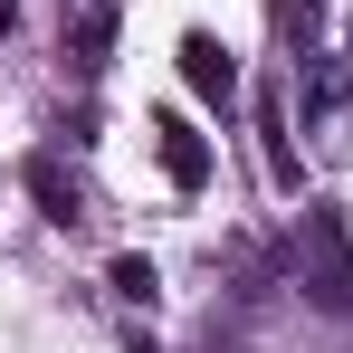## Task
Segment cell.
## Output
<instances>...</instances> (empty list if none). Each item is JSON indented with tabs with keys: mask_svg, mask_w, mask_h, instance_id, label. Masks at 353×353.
Masks as SVG:
<instances>
[{
	"mask_svg": "<svg viewBox=\"0 0 353 353\" xmlns=\"http://www.w3.org/2000/svg\"><path fill=\"white\" fill-rule=\"evenodd\" d=\"M296 287L315 305H334V315H353V248H344L334 210H305V268H296Z\"/></svg>",
	"mask_w": 353,
	"mask_h": 353,
	"instance_id": "6da1fadb",
	"label": "cell"
},
{
	"mask_svg": "<svg viewBox=\"0 0 353 353\" xmlns=\"http://www.w3.org/2000/svg\"><path fill=\"white\" fill-rule=\"evenodd\" d=\"M153 134H163V172H172L181 191H201V181H210V153H201V134H191L181 115H163Z\"/></svg>",
	"mask_w": 353,
	"mask_h": 353,
	"instance_id": "7a4b0ae2",
	"label": "cell"
},
{
	"mask_svg": "<svg viewBox=\"0 0 353 353\" xmlns=\"http://www.w3.org/2000/svg\"><path fill=\"white\" fill-rule=\"evenodd\" d=\"M181 77H191L201 96H230V86H239V67H230L220 39H181Z\"/></svg>",
	"mask_w": 353,
	"mask_h": 353,
	"instance_id": "3957f363",
	"label": "cell"
},
{
	"mask_svg": "<svg viewBox=\"0 0 353 353\" xmlns=\"http://www.w3.org/2000/svg\"><path fill=\"white\" fill-rule=\"evenodd\" d=\"M77 67H105V48H115V0H77Z\"/></svg>",
	"mask_w": 353,
	"mask_h": 353,
	"instance_id": "277c9868",
	"label": "cell"
},
{
	"mask_svg": "<svg viewBox=\"0 0 353 353\" xmlns=\"http://www.w3.org/2000/svg\"><path fill=\"white\" fill-rule=\"evenodd\" d=\"M29 181H39V201H48V220H58V230H67V220H86V201H77V181H58V163H39Z\"/></svg>",
	"mask_w": 353,
	"mask_h": 353,
	"instance_id": "5b68a950",
	"label": "cell"
},
{
	"mask_svg": "<svg viewBox=\"0 0 353 353\" xmlns=\"http://www.w3.org/2000/svg\"><path fill=\"white\" fill-rule=\"evenodd\" d=\"M115 296H134V305H143V296H153V268H143V258H115Z\"/></svg>",
	"mask_w": 353,
	"mask_h": 353,
	"instance_id": "8992f818",
	"label": "cell"
}]
</instances>
